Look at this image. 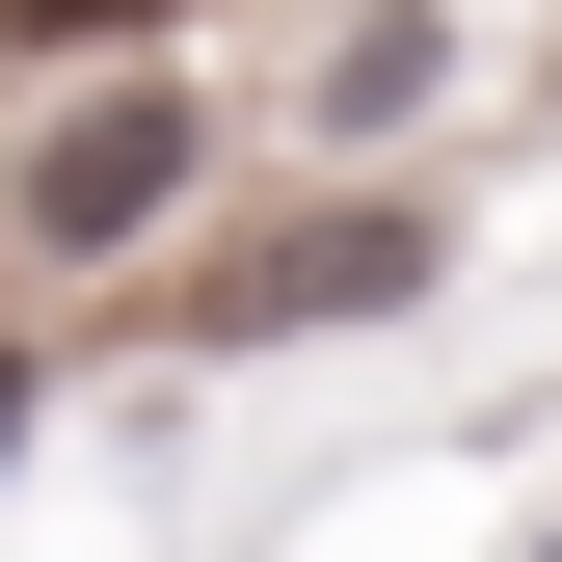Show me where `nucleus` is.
Masks as SVG:
<instances>
[{
	"label": "nucleus",
	"mask_w": 562,
	"mask_h": 562,
	"mask_svg": "<svg viewBox=\"0 0 562 562\" xmlns=\"http://www.w3.org/2000/svg\"><path fill=\"white\" fill-rule=\"evenodd\" d=\"M27 402H54V375H27V322H0V456H27Z\"/></svg>",
	"instance_id": "nucleus-4"
},
{
	"label": "nucleus",
	"mask_w": 562,
	"mask_h": 562,
	"mask_svg": "<svg viewBox=\"0 0 562 562\" xmlns=\"http://www.w3.org/2000/svg\"><path fill=\"white\" fill-rule=\"evenodd\" d=\"M161 215H188V81H108V108L27 134V241L54 268H108V241H161Z\"/></svg>",
	"instance_id": "nucleus-1"
},
{
	"label": "nucleus",
	"mask_w": 562,
	"mask_h": 562,
	"mask_svg": "<svg viewBox=\"0 0 562 562\" xmlns=\"http://www.w3.org/2000/svg\"><path fill=\"white\" fill-rule=\"evenodd\" d=\"M188 0H0V54H54V81H81V54H161Z\"/></svg>",
	"instance_id": "nucleus-3"
},
{
	"label": "nucleus",
	"mask_w": 562,
	"mask_h": 562,
	"mask_svg": "<svg viewBox=\"0 0 562 562\" xmlns=\"http://www.w3.org/2000/svg\"><path fill=\"white\" fill-rule=\"evenodd\" d=\"M295 295H322V322H375V295H429V215H322L295 268H241V322H295Z\"/></svg>",
	"instance_id": "nucleus-2"
}]
</instances>
